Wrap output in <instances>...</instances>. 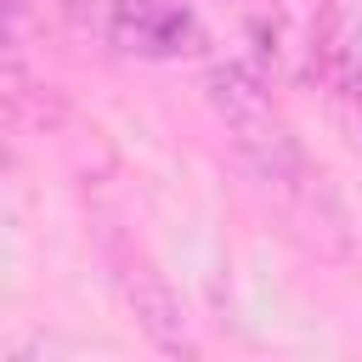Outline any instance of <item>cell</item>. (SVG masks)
I'll return each instance as SVG.
<instances>
[{
  "label": "cell",
  "mask_w": 362,
  "mask_h": 362,
  "mask_svg": "<svg viewBox=\"0 0 362 362\" xmlns=\"http://www.w3.org/2000/svg\"><path fill=\"white\" fill-rule=\"evenodd\" d=\"M204 96L215 107V119L226 124L238 158L266 181V187H294L305 175V158H300V141L288 130V119L277 113L266 79L249 68V62H215L204 74Z\"/></svg>",
  "instance_id": "1"
},
{
  "label": "cell",
  "mask_w": 362,
  "mask_h": 362,
  "mask_svg": "<svg viewBox=\"0 0 362 362\" xmlns=\"http://www.w3.org/2000/svg\"><path fill=\"white\" fill-rule=\"evenodd\" d=\"M107 34L136 57H181L198 40V17L187 0H113Z\"/></svg>",
  "instance_id": "2"
},
{
  "label": "cell",
  "mask_w": 362,
  "mask_h": 362,
  "mask_svg": "<svg viewBox=\"0 0 362 362\" xmlns=\"http://www.w3.org/2000/svg\"><path fill=\"white\" fill-rule=\"evenodd\" d=\"M119 288H124L141 334H147L164 356H192V351H198L192 334H187V311H181V300H175V288H170L141 255H119Z\"/></svg>",
  "instance_id": "3"
},
{
  "label": "cell",
  "mask_w": 362,
  "mask_h": 362,
  "mask_svg": "<svg viewBox=\"0 0 362 362\" xmlns=\"http://www.w3.org/2000/svg\"><path fill=\"white\" fill-rule=\"evenodd\" d=\"M311 57H317L322 79L351 102V113H356V124H362V17L345 11V6H334L328 23L317 28Z\"/></svg>",
  "instance_id": "4"
},
{
  "label": "cell",
  "mask_w": 362,
  "mask_h": 362,
  "mask_svg": "<svg viewBox=\"0 0 362 362\" xmlns=\"http://www.w3.org/2000/svg\"><path fill=\"white\" fill-rule=\"evenodd\" d=\"M68 23H79V28H96V23H107L113 17V0H51Z\"/></svg>",
  "instance_id": "5"
}]
</instances>
